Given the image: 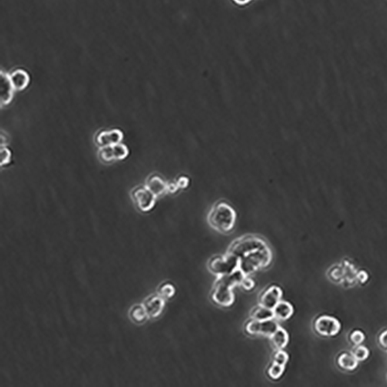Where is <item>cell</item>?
<instances>
[{
    "label": "cell",
    "mask_w": 387,
    "mask_h": 387,
    "mask_svg": "<svg viewBox=\"0 0 387 387\" xmlns=\"http://www.w3.org/2000/svg\"><path fill=\"white\" fill-rule=\"evenodd\" d=\"M245 276L239 269L231 274L218 276L211 293L212 302L222 308L232 306L235 302V295L232 289L238 285L240 286Z\"/></svg>",
    "instance_id": "cell-1"
},
{
    "label": "cell",
    "mask_w": 387,
    "mask_h": 387,
    "mask_svg": "<svg viewBox=\"0 0 387 387\" xmlns=\"http://www.w3.org/2000/svg\"><path fill=\"white\" fill-rule=\"evenodd\" d=\"M237 214L234 208L225 201L213 205L207 215V222L212 229L222 234H228L234 229Z\"/></svg>",
    "instance_id": "cell-2"
},
{
    "label": "cell",
    "mask_w": 387,
    "mask_h": 387,
    "mask_svg": "<svg viewBox=\"0 0 387 387\" xmlns=\"http://www.w3.org/2000/svg\"><path fill=\"white\" fill-rule=\"evenodd\" d=\"M239 259V269L245 276H249L259 269H266L269 266L273 259V253L266 243L248 251Z\"/></svg>",
    "instance_id": "cell-3"
},
{
    "label": "cell",
    "mask_w": 387,
    "mask_h": 387,
    "mask_svg": "<svg viewBox=\"0 0 387 387\" xmlns=\"http://www.w3.org/2000/svg\"><path fill=\"white\" fill-rule=\"evenodd\" d=\"M239 265V258L227 253L222 256L217 255L211 258L208 263V269L212 274L218 276H226L237 270Z\"/></svg>",
    "instance_id": "cell-4"
},
{
    "label": "cell",
    "mask_w": 387,
    "mask_h": 387,
    "mask_svg": "<svg viewBox=\"0 0 387 387\" xmlns=\"http://www.w3.org/2000/svg\"><path fill=\"white\" fill-rule=\"evenodd\" d=\"M315 330L318 335L324 337H334L341 330L339 321L329 315L318 317L315 322Z\"/></svg>",
    "instance_id": "cell-5"
},
{
    "label": "cell",
    "mask_w": 387,
    "mask_h": 387,
    "mask_svg": "<svg viewBox=\"0 0 387 387\" xmlns=\"http://www.w3.org/2000/svg\"><path fill=\"white\" fill-rule=\"evenodd\" d=\"M279 327V325L274 320V318L265 321H256L251 319L246 323L245 330L249 335L270 337L277 330Z\"/></svg>",
    "instance_id": "cell-6"
},
{
    "label": "cell",
    "mask_w": 387,
    "mask_h": 387,
    "mask_svg": "<svg viewBox=\"0 0 387 387\" xmlns=\"http://www.w3.org/2000/svg\"><path fill=\"white\" fill-rule=\"evenodd\" d=\"M128 155V147L123 143L101 147L100 151V158L105 162L124 160Z\"/></svg>",
    "instance_id": "cell-7"
},
{
    "label": "cell",
    "mask_w": 387,
    "mask_h": 387,
    "mask_svg": "<svg viewBox=\"0 0 387 387\" xmlns=\"http://www.w3.org/2000/svg\"><path fill=\"white\" fill-rule=\"evenodd\" d=\"M133 199L137 207L142 212H147L154 207L157 196L147 187L139 188L133 192Z\"/></svg>",
    "instance_id": "cell-8"
},
{
    "label": "cell",
    "mask_w": 387,
    "mask_h": 387,
    "mask_svg": "<svg viewBox=\"0 0 387 387\" xmlns=\"http://www.w3.org/2000/svg\"><path fill=\"white\" fill-rule=\"evenodd\" d=\"M283 291L276 285H271L265 289L259 298V305L273 310L274 307L282 301Z\"/></svg>",
    "instance_id": "cell-9"
},
{
    "label": "cell",
    "mask_w": 387,
    "mask_h": 387,
    "mask_svg": "<svg viewBox=\"0 0 387 387\" xmlns=\"http://www.w3.org/2000/svg\"><path fill=\"white\" fill-rule=\"evenodd\" d=\"M145 311L149 318H156L160 316L165 307V302L162 297L157 295L149 296L143 303Z\"/></svg>",
    "instance_id": "cell-10"
},
{
    "label": "cell",
    "mask_w": 387,
    "mask_h": 387,
    "mask_svg": "<svg viewBox=\"0 0 387 387\" xmlns=\"http://www.w3.org/2000/svg\"><path fill=\"white\" fill-rule=\"evenodd\" d=\"M14 86L11 77L6 73L0 74V102L2 106H7L12 101L14 97Z\"/></svg>",
    "instance_id": "cell-11"
},
{
    "label": "cell",
    "mask_w": 387,
    "mask_h": 387,
    "mask_svg": "<svg viewBox=\"0 0 387 387\" xmlns=\"http://www.w3.org/2000/svg\"><path fill=\"white\" fill-rule=\"evenodd\" d=\"M123 140V132L120 130H112L110 131H104L97 136V143L100 147H109L113 145L121 143Z\"/></svg>",
    "instance_id": "cell-12"
},
{
    "label": "cell",
    "mask_w": 387,
    "mask_h": 387,
    "mask_svg": "<svg viewBox=\"0 0 387 387\" xmlns=\"http://www.w3.org/2000/svg\"><path fill=\"white\" fill-rule=\"evenodd\" d=\"M273 312L276 319L286 321L293 316L295 309L292 304L284 301H280L273 308Z\"/></svg>",
    "instance_id": "cell-13"
},
{
    "label": "cell",
    "mask_w": 387,
    "mask_h": 387,
    "mask_svg": "<svg viewBox=\"0 0 387 387\" xmlns=\"http://www.w3.org/2000/svg\"><path fill=\"white\" fill-rule=\"evenodd\" d=\"M14 89L22 91L25 89L30 83V76L27 71L18 69L10 75Z\"/></svg>",
    "instance_id": "cell-14"
},
{
    "label": "cell",
    "mask_w": 387,
    "mask_h": 387,
    "mask_svg": "<svg viewBox=\"0 0 387 387\" xmlns=\"http://www.w3.org/2000/svg\"><path fill=\"white\" fill-rule=\"evenodd\" d=\"M269 338L276 349H284L289 343V335L284 328L280 326Z\"/></svg>",
    "instance_id": "cell-15"
},
{
    "label": "cell",
    "mask_w": 387,
    "mask_h": 387,
    "mask_svg": "<svg viewBox=\"0 0 387 387\" xmlns=\"http://www.w3.org/2000/svg\"><path fill=\"white\" fill-rule=\"evenodd\" d=\"M146 187L157 197L167 192V183L158 176L150 177Z\"/></svg>",
    "instance_id": "cell-16"
},
{
    "label": "cell",
    "mask_w": 387,
    "mask_h": 387,
    "mask_svg": "<svg viewBox=\"0 0 387 387\" xmlns=\"http://www.w3.org/2000/svg\"><path fill=\"white\" fill-rule=\"evenodd\" d=\"M338 364L342 369L347 371H352L356 369L359 365V361L355 359L352 353L341 354L338 358Z\"/></svg>",
    "instance_id": "cell-17"
},
{
    "label": "cell",
    "mask_w": 387,
    "mask_h": 387,
    "mask_svg": "<svg viewBox=\"0 0 387 387\" xmlns=\"http://www.w3.org/2000/svg\"><path fill=\"white\" fill-rule=\"evenodd\" d=\"M250 318L253 320L265 321L273 319L274 318V315H273V310L258 305L252 310L250 313Z\"/></svg>",
    "instance_id": "cell-18"
},
{
    "label": "cell",
    "mask_w": 387,
    "mask_h": 387,
    "mask_svg": "<svg viewBox=\"0 0 387 387\" xmlns=\"http://www.w3.org/2000/svg\"><path fill=\"white\" fill-rule=\"evenodd\" d=\"M130 318L135 323L143 324L149 317L143 305H135L130 309Z\"/></svg>",
    "instance_id": "cell-19"
},
{
    "label": "cell",
    "mask_w": 387,
    "mask_h": 387,
    "mask_svg": "<svg viewBox=\"0 0 387 387\" xmlns=\"http://www.w3.org/2000/svg\"><path fill=\"white\" fill-rule=\"evenodd\" d=\"M157 294L163 299H170L176 294V289L170 282L161 283L157 288Z\"/></svg>",
    "instance_id": "cell-20"
},
{
    "label": "cell",
    "mask_w": 387,
    "mask_h": 387,
    "mask_svg": "<svg viewBox=\"0 0 387 387\" xmlns=\"http://www.w3.org/2000/svg\"><path fill=\"white\" fill-rule=\"evenodd\" d=\"M285 365L272 362L267 369V375L270 379L273 380H278L281 378L285 371Z\"/></svg>",
    "instance_id": "cell-21"
},
{
    "label": "cell",
    "mask_w": 387,
    "mask_h": 387,
    "mask_svg": "<svg viewBox=\"0 0 387 387\" xmlns=\"http://www.w3.org/2000/svg\"><path fill=\"white\" fill-rule=\"evenodd\" d=\"M352 353L359 362L366 360L369 356V349L362 345H355V348H354Z\"/></svg>",
    "instance_id": "cell-22"
},
{
    "label": "cell",
    "mask_w": 387,
    "mask_h": 387,
    "mask_svg": "<svg viewBox=\"0 0 387 387\" xmlns=\"http://www.w3.org/2000/svg\"><path fill=\"white\" fill-rule=\"evenodd\" d=\"M289 361V355L283 349H276L273 355V362L286 366Z\"/></svg>",
    "instance_id": "cell-23"
},
{
    "label": "cell",
    "mask_w": 387,
    "mask_h": 387,
    "mask_svg": "<svg viewBox=\"0 0 387 387\" xmlns=\"http://www.w3.org/2000/svg\"><path fill=\"white\" fill-rule=\"evenodd\" d=\"M12 153L11 150L7 147H2L0 150V163L1 166H5L8 164L11 160Z\"/></svg>",
    "instance_id": "cell-24"
},
{
    "label": "cell",
    "mask_w": 387,
    "mask_h": 387,
    "mask_svg": "<svg viewBox=\"0 0 387 387\" xmlns=\"http://www.w3.org/2000/svg\"><path fill=\"white\" fill-rule=\"evenodd\" d=\"M365 336L363 332L359 330L352 332L350 335V340L355 345H362L365 341Z\"/></svg>",
    "instance_id": "cell-25"
},
{
    "label": "cell",
    "mask_w": 387,
    "mask_h": 387,
    "mask_svg": "<svg viewBox=\"0 0 387 387\" xmlns=\"http://www.w3.org/2000/svg\"><path fill=\"white\" fill-rule=\"evenodd\" d=\"M240 286L246 291V292H251L254 289L256 286V283L253 279L249 277V276H246L243 278V280L241 282Z\"/></svg>",
    "instance_id": "cell-26"
},
{
    "label": "cell",
    "mask_w": 387,
    "mask_h": 387,
    "mask_svg": "<svg viewBox=\"0 0 387 387\" xmlns=\"http://www.w3.org/2000/svg\"><path fill=\"white\" fill-rule=\"evenodd\" d=\"M176 183L179 189L186 188L188 187L189 180L187 177H180Z\"/></svg>",
    "instance_id": "cell-27"
},
{
    "label": "cell",
    "mask_w": 387,
    "mask_h": 387,
    "mask_svg": "<svg viewBox=\"0 0 387 387\" xmlns=\"http://www.w3.org/2000/svg\"><path fill=\"white\" fill-rule=\"evenodd\" d=\"M379 342L381 346L387 349V330L381 334L379 338Z\"/></svg>",
    "instance_id": "cell-28"
},
{
    "label": "cell",
    "mask_w": 387,
    "mask_h": 387,
    "mask_svg": "<svg viewBox=\"0 0 387 387\" xmlns=\"http://www.w3.org/2000/svg\"><path fill=\"white\" fill-rule=\"evenodd\" d=\"M178 189L177 183H167V192L169 193H175Z\"/></svg>",
    "instance_id": "cell-29"
},
{
    "label": "cell",
    "mask_w": 387,
    "mask_h": 387,
    "mask_svg": "<svg viewBox=\"0 0 387 387\" xmlns=\"http://www.w3.org/2000/svg\"><path fill=\"white\" fill-rule=\"evenodd\" d=\"M232 2L239 6H246L252 2L253 0H232Z\"/></svg>",
    "instance_id": "cell-30"
}]
</instances>
